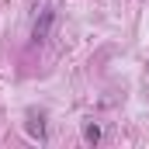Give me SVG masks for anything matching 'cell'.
<instances>
[{"label":"cell","instance_id":"obj_1","mask_svg":"<svg viewBox=\"0 0 149 149\" xmlns=\"http://www.w3.org/2000/svg\"><path fill=\"white\" fill-rule=\"evenodd\" d=\"M52 24H56V10H52V7H42V14L35 17V24H31V42L42 45V42L49 38V31H52Z\"/></svg>","mask_w":149,"mask_h":149},{"label":"cell","instance_id":"obj_3","mask_svg":"<svg viewBox=\"0 0 149 149\" xmlns=\"http://www.w3.org/2000/svg\"><path fill=\"white\" fill-rule=\"evenodd\" d=\"M83 139H87V142L94 146V142L101 139V128H97V125H87V128H83Z\"/></svg>","mask_w":149,"mask_h":149},{"label":"cell","instance_id":"obj_2","mask_svg":"<svg viewBox=\"0 0 149 149\" xmlns=\"http://www.w3.org/2000/svg\"><path fill=\"white\" fill-rule=\"evenodd\" d=\"M24 128H28V135L31 139H45V114L42 111H28V121H24Z\"/></svg>","mask_w":149,"mask_h":149}]
</instances>
